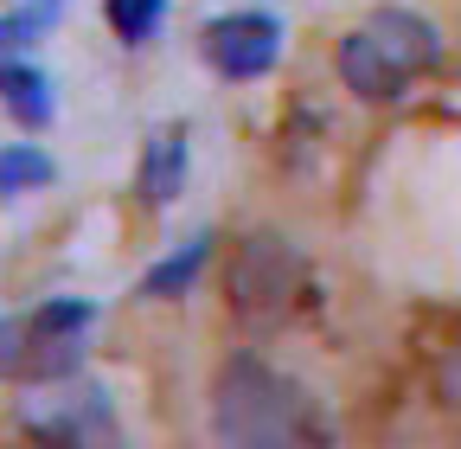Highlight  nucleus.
Instances as JSON below:
<instances>
[{
	"label": "nucleus",
	"mask_w": 461,
	"mask_h": 449,
	"mask_svg": "<svg viewBox=\"0 0 461 449\" xmlns=\"http://www.w3.org/2000/svg\"><path fill=\"white\" fill-rule=\"evenodd\" d=\"M212 430L230 449H302V443H327L333 436L321 405L288 372L263 366L257 353L224 360L218 391H212Z\"/></svg>",
	"instance_id": "1"
},
{
	"label": "nucleus",
	"mask_w": 461,
	"mask_h": 449,
	"mask_svg": "<svg viewBox=\"0 0 461 449\" xmlns=\"http://www.w3.org/2000/svg\"><path fill=\"white\" fill-rule=\"evenodd\" d=\"M436 59H442V32L423 20V14H411V7H378V14H366L353 32L339 39V84L353 90L359 103H391V96H403L417 78H429L436 71Z\"/></svg>",
	"instance_id": "2"
},
{
	"label": "nucleus",
	"mask_w": 461,
	"mask_h": 449,
	"mask_svg": "<svg viewBox=\"0 0 461 449\" xmlns=\"http://www.w3.org/2000/svg\"><path fill=\"white\" fill-rule=\"evenodd\" d=\"M302 296V257L282 238H250L230 263V308H238L244 327H276Z\"/></svg>",
	"instance_id": "3"
},
{
	"label": "nucleus",
	"mask_w": 461,
	"mask_h": 449,
	"mask_svg": "<svg viewBox=\"0 0 461 449\" xmlns=\"http://www.w3.org/2000/svg\"><path fill=\"white\" fill-rule=\"evenodd\" d=\"M199 51H205V65H212L218 78L250 84V78L276 71V59H282V20H276V14H257V7L218 14V20H205Z\"/></svg>",
	"instance_id": "4"
},
{
	"label": "nucleus",
	"mask_w": 461,
	"mask_h": 449,
	"mask_svg": "<svg viewBox=\"0 0 461 449\" xmlns=\"http://www.w3.org/2000/svg\"><path fill=\"white\" fill-rule=\"evenodd\" d=\"M180 187H186V129L167 123L148 135V154H141V199L167 206V199H180Z\"/></svg>",
	"instance_id": "5"
},
{
	"label": "nucleus",
	"mask_w": 461,
	"mask_h": 449,
	"mask_svg": "<svg viewBox=\"0 0 461 449\" xmlns=\"http://www.w3.org/2000/svg\"><path fill=\"white\" fill-rule=\"evenodd\" d=\"M26 430L32 436H51V443H103V436H115V417H109V405H103V391H77V399L65 405V411H51V417H26Z\"/></svg>",
	"instance_id": "6"
},
{
	"label": "nucleus",
	"mask_w": 461,
	"mask_h": 449,
	"mask_svg": "<svg viewBox=\"0 0 461 449\" xmlns=\"http://www.w3.org/2000/svg\"><path fill=\"white\" fill-rule=\"evenodd\" d=\"M0 103H7L26 129H45V123H51V84H45V71H32V65H14V59L0 65Z\"/></svg>",
	"instance_id": "7"
},
{
	"label": "nucleus",
	"mask_w": 461,
	"mask_h": 449,
	"mask_svg": "<svg viewBox=\"0 0 461 449\" xmlns=\"http://www.w3.org/2000/svg\"><path fill=\"white\" fill-rule=\"evenodd\" d=\"M51 174H58V167H51L45 148H32V142H7V148H0V193H7V199L51 187Z\"/></svg>",
	"instance_id": "8"
},
{
	"label": "nucleus",
	"mask_w": 461,
	"mask_h": 449,
	"mask_svg": "<svg viewBox=\"0 0 461 449\" xmlns=\"http://www.w3.org/2000/svg\"><path fill=\"white\" fill-rule=\"evenodd\" d=\"M205 257H212V238H186L167 263L148 270V283H141V289H148V296H186V289H193V276L205 270Z\"/></svg>",
	"instance_id": "9"
},
{
	"label": "nucleus",
	"mask_w": 461,
	"mask_h": 449,
	"mask_svg": "<svg viewBox=\"0 0 461 449\" xmlns=\"http://www.w3.org/2000/svg\"><path fill=\"white\" fill-rule=\"evenodd\" d=\"M160 20H167V0H109V26L122 45H148Z\"/></svg>",
	"instance_id": "10"
},
{
	"label": "nucleus",
	"mask_w": 461,
	"mask_h": 449,
	"mask_svg": "<svg viewBox=\"0 0 461 449\" xmlns=\"http://www.w3.org/2000/svg\"><path fill=\"white\" fill-rule=\"evenodd\" d=\"M58 20V0H32V7H14V14H0V51H20L32 45L45 26Z\"/></svg>",
	"instance_id": "11"
},
{
	"label": "nucleus",
	"mask_w": 461,
	"mask_h": 449,
	"mask_svg": "<svg viewBox=\"0 0 461 449\" xmlns=\"http://www.w3.org/2000/svg\"><path fill=\"white\" fill-rule=\"evenodd\" d=\"M436 391H442V405L461 417V341L442 353V366H436Z\"/></svg>",
	"instance_id": "12"
},
{
	"label": "nucleus",
	"mask_w": 461,
	"mask_h": 449,
	"mask_svg": "<svg viewBox=\"0 0 461 449\" xmlns=\"http://www.w3.org/2000/svg\"><path fill=\"white\" fill-rule=\"evenodd\" d=\"M20 341H26V321H7V315H0V379H14Z\"/></svg>",
	"instance_id": "13"
}]
</instances>
